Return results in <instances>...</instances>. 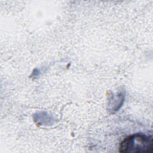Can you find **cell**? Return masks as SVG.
Listing matches in <instances>:
<instances>
[{"instance_id": "1", "label": "cell", "mask_w": 153, "mask_h": 153, "mask_svg": "<svg viewBox=\"0 0 153 153\" xmlns=\"http://www.w3.org/2000/svg\"><path fill=\"white\" fill-rule=\"evenodd\" d=\"M121 153H151L153 151V139L151 136L136 133L126 137L119 146Z\"/></svg>"}]
</instances>
